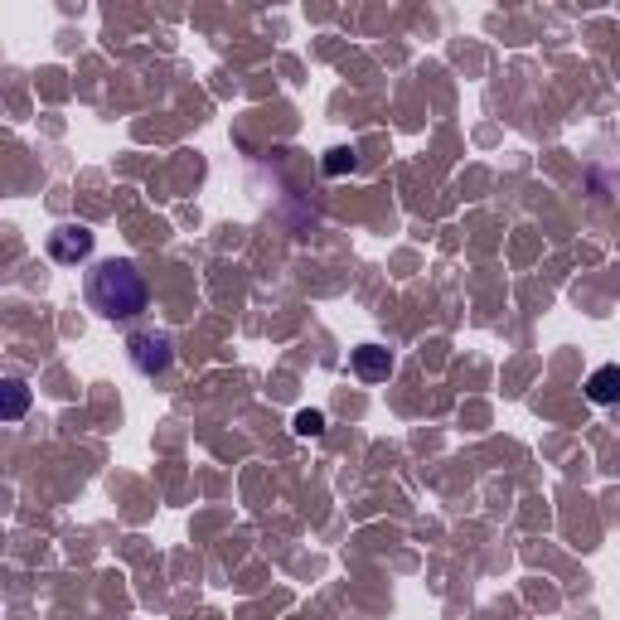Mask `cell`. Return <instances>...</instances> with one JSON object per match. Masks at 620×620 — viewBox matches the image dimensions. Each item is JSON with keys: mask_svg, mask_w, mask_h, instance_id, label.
<instances>
[{"mask_svg": "<svg viewBox=\"0 0 620 620\" xmlns=\"http://www.w3.org/2000/svg\"><path fill=\"white\" fill-rule=\"evenodd\" d=\"M88 301L107 320H131V315H141L151 306V286H146L141 267L131 257H107V262H97L93 277H88Z\"/></svg>", "mask_w": 620, "mask_h": 620, "instance_id": "obj_1", "label": "cell"}, {"mask_svg": "<svg viewBox=\"0 0 620 620\" xmlns=\"http://www.w3.org/2000/svg\"><path fill=\"white\" fill-rule=\"evenodd\" d=\"M126 354H131L136 373L155 378V373H165L170 364H175V340H170V335H160V330H141V335H131V340H126Z\"/></svg>", "mask_w": 620, "mask_h": 620, "instance_id": "obj_2", "label": "cell"}, {"mask_svg": "<svg viewBox=\"0 0 620 620\" xmlns=\"http://www.w3.org/2000/svg\"><path fill=\"white\" fill-rule=\"evenodd\" d=\"M93 228H88V223H59V228H54V233H49V243H44V248H49V257H54V262H59V267H78V262H88V257H93Z\"/></svg>", "mask_w": 620, "mask_h": 620, "instance_id": "obj_3", "label": "cell"}, {"mask_svg": "<svg viewBox=\"0 0 620 620\" xmlns=\"http://www.w3.org/2000/svg\"><path fill=\"white\" fill-rule=\"evenodd\" d=\"M354 373H359L364 383H383V378L393 373V354H388L383 344H359V349H354Z\"/></svg>", "mask_w": 620, "mask_h": 620, "instance_id": "obj_4", "label": "cell"}, {"mask_svg": "<svg viewBox=\"0 0 620 620\" xmlns=\"http://www.w3.org/2000/svg\"><path fill=\"white\" fill-rule=\"evenodd\" d=\"M587 398L591 403H620V364H601V369H591L587 378Z\"/></svg>", "mask_w": 620, "mask_h": 620, "instance_id": "obj_5", "label": "cell"}, {"mask_svg": "<svg viewBox=\"0 0 620 620\" xmlns=\"http://www.w3.org/2000/svg\"><path fill=\"white\" fill-rule=\"evenodd\" d=\"M0 393H5V422H20V417L30 412V388H25V378H5Z\"/></svg>", "mask_w": 620, "mask_h": 620, "instance_id": "obj_6", "label": "cell"}, {"mask_svg": "<svg viewBox=\"0 0 620 620\" xmlns=\"http://www.w3.org/2000/svg\"><path fill=\"white\" fill-rule=\"evenodd\" d=\"M354 165H359V155L349 151V146H330V151H325V175H330V180L354 175Z\"/></svg>", "mask_w": 620, "mask_h": 620, "instance_id": "obj_7", "label": "cell"}, {"mask_svg": "<svg viewBox=\"0 0 620 620\" xmlns=\"http://www.w3.org/2000/svg\"><path fill=\"white\" fill-rule=\"evenodd\" d=\"M296 436H325V412H315V407H306V412H296Z\"/></svg>", "mask_w": 620, "mask_h": 620, "instance_id": "obj_8", "label": "cell"}]
</instances>
